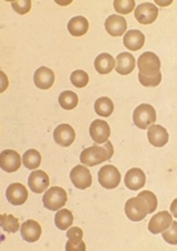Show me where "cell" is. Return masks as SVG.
<instances>
[{"label": "cell", "mask_w": 177, "mask_h": 251, "mask_svg": "<svg viewBox=\"0 0 177 251\" xmlns=\"http://www.w3.org/2000/svg\"><path fill=\"white\" fill-rule=\"evenodd\" d=\"M138 77L143 86L156 87L161 83V62L156 54L151 51L142 53L137 60Z\"/></svg>", "instance_id": "cell-1"}, {"label": "cell", "mask_w": 177, "mask_h": 251, "mask_svg": "<svg viewBox=\"0 0 177 251\" xmlns=\"http://www.w3.org/2000/svg\"><path fill=\"white\" fill-rule=\"evenodd\" d=\"M114 153V148L111 142H106L103 147H98L94 145L92 147L84 149L81 153L80 161L84 165L92 167L99 165L102 162L110 160Z\"/></svg>", "instance_id": "cell-2"}, {"label": "cell", "mask_w": 177, "mask_h": 251, "mask_svg": "<svg viewBox=\"0 0 177 251\" xmlns=\"http://www.w3.org/2000/svg\"><path fill=\"white\" fill-rule=\"evenodd\" d=\"M125 215L133 222H140L150 213V206L146 200L141 196L130 199L125 204Z\"/></svg>", "instance_id": "cell-3"}, {"label": "cell", "mask_w": 177, "mask_h": 251, "mask_svg": "<svg viewBox=\"0 0 177 251\" xmlns=\"http://www.w3.org/2000/svg\"><path fill=\"white\" fill-rule=\"evenodd\" d=\"M133 123L141 129H147L156 121V110L153 106L147 103L139 105L136 108L133 115Z\"/></svg>", "instance_id": "cell-4"}, {"label": "cell", "mask_w": 177, "mask_h": 251, "mask_svg": "<svg viewBox=\"0 0 177 251\" xmlns=\"http://www.w3.org/2000/svg\"><path fill=\"white\" fill-rule=\"evenodd\" d=\"M43 204L47 209L57 211L62 208L67 202V193L62 188H50L43 196Z\"/></svg>", "instance_id": "cell-5"}, {"label": "cell", "mask_w": 177, "mask_h": 251, "mask_svg": "<svg viewBox=\"0 0 177 251\" xmlns=\"http://www.w3.org/2000/svg\"><path fill=\"white\" fill-rule=\"evenodd\" d=\"M99 182L107 189L117 188L121 182L119 171L113 165H105L99 170Z\"/></svg>", "instance_id": "cell-6"}, {"label": "cell", "mask_w": 177, "mask_h": 251, "mask_svg": "<svg viewBox=\"0 0 177 251\" xmlns=\"http://www.w3.org/2000/svg\"><path fill=\"white\" fill-rule=\"evenodd\" d=\"M70 178L73 186L82 190L89 188L92 184V176L89 170L83 165L73 168L70 173Z\"/></svg>", "instance_id": "cell-7"}, {"label": "cell", "mask_w": 177, "mask_h": 251, "mask_svg": "<svg viewBox=\"0 0 177 251\" xmlns=\"http://www.w3.org/2000/svg\"><path fill=\"white\" fill-rule=\"evenodd\" d=\"M134 16L141 25H151L156 21L158 16V9L154 4L143 3L136 7Z\"/></svg>", "instance_id": "cell-8"}, {"label": "cell", "mask_w": 177, "mask_h": 251, "mask_svg": "<svg viewBox=\"0 0 177 251\" xmlns=\"http://www.w3.org/2000/svg\"><path fill=\"white\" fill-rule=\"evenodd\" d=\"M21 156L18 152L7 149L0 154V166L6 173H15L21 167Z\"/></svg>", "instance_id": "cell-9"}, {"label": "cell", "mask_w": 177, "mask_h": 251, "mask_svg": "<svg viewBox=\"0 0 177 251\" xmlns=\"http://www.w3.org/2000/svg\"><path fill=\"white\" fill-rule=\"evenodd\" d=\"M110 126L107 121L102 120L94 121L89 126V135L92 140L97 144H104L109 141L110 138Z\"/></svg>", "instance_id": "cell-10"}, {"label": "cell", "mask_w": 177, "mask_h": 251, "mask_svg": "<svg viewBox=\"0 0 177 251\" xmlns=\"http://www.w3.org/2000/svg\"><path fill=\"white\" fill-rule=\"evenodd\" d=\"M172 223L171 215L167 211H162L151 218L148 228L151 233L158 234L167 230Z\"/></svg>", "instance_id": "cell-11"}, {"label": "cell", "mask_w": 177, "mask_h": 251, "mask_svg": "<svg viewBox=\"0 0 177 251\" xmlns=\"http://www.w3.org/2000/svg\"><path fill=\"white\" fill-rule=\"evenodd\" d=\"M54 140L63 147H70L75 140V132L69 124H61L54 131Z\"/></svg>", "instance_id": "cell-12"}, {"label": "cell", "mask_w": 177, "mask_h": 251, "mask_svg": "<svg viewBox=\"0 0 177 251\" xmlns=\"http://www.w3.org/2000/svg\"><path fill=\"white\" fill-rule=\"evenodd\" d=\"M5 195L8 202L14 205L24 204L29 197L27 188L21 183L11 184L6 189Z\"/></svg>", "instance_id": "cell-13"}, {"label": "cell", "mask_w": 177, "mask_h": 251, "mask_svg": "<svg viewBox=\"0 0 177 251\" xmlns=\"http://www.w3.org/2000/svg\"><path fill=\"white\" fill-rule=\"evenodd\" d=\"M28 184L32 192L42 194L48 188L50 181L47 173L41 170H38L30 174Z\"/></svg>", "instance_id": "cell-14"}, {"label": "cell", "mask_w": 177, "mask_h": 251, "mask_svg": "<svg viewBox=\"0 0 177 251\" xmlns=\"http://www.w3.org/2000/svg\"><path fill=\"white\" fill-rule=\"evenodd\" d=\"M125 183L130 190H139L146 183V175L141 169L133 168L125 174Z\"/></svg>", "instance_id": "cell-15"}, {"label": "cell", "mask_w": 177, "mask_h": 251, "mask_svg": "<svg viewBox=\"0 0 177 251\" xmlns=\"http://www.w3.org/2000/svg\"><path fill=\"white\" fill-rule=\"evenodd\" d=\"M107 32L113 37L122 36L127 29V23L123 16L112 15L105 22Z\"/></svg>", "instance_id": "cell-16"}, {"label": "cell", "mask_w": 177, "mask_h": 251, "mask_svg": "<svg viewBox=\"0 0 177 251\" xmlns=\"http://www.w3.org/2000/svg\"><path fill=\"white\" fill-rule=\"evenodd\" d=\"M68 240L66 245V251H85L86 245L83 241L84 231L79 227H72L66 232Z\"/></svg>", "instance_id": "cell-17"}, {"label": "cell", "mask_w": 177, "mask_h": 251, "mask_svg": "<svg viewBox=\"0 0 177 251\" xmlns=\"http://www.w3.org/2000/svg\"><path fill=\"white\" fill-rule=\"evenodd\" d=\"M34 83L38 88L42 90L49 89L55 82V74L50 68L42 67L38 68L34 74Z\"/></svg>", "instance_id": "cell-18"}, {"label": "cell", "mask_w": 177, "mask_h": 251, "mask_svg": "<svg viewBox=\"0 0 177 251\" xmlns=\"http://www.w3.org/2000/svg\"><path fill=\"white\" fill-rule=\"evenodd\" d=\"M42 230L40 224L34 220H28L21 226V235L27 242H36L42 236Z\"/></svg>", "instance_id": "cell-19"}, {"label": "cell", "mask_w": 177, "mask_h": 251, "mask_svg": "<svg viewBox=\"0 0 177 251\" xmlns=\"http://www.w3.org/2000/svg\"><path fill=\"white\" fill-rule=\"evenodd\" d=\"M148 139L153 147H163L167 145L169 135L164 126L160 125L151 126L148 131Z\"/></svg>", "instance_id": "cell-20"}, {"label": "cell", "mask_w": 177, "mask_h": 251, "mask_svg": "<svg viewBox=\"0 0 177 251\" xmlns=\"http://www.w3.org/2000/svg\"><path fill=\"white\" fill-rule=\"evenodd\" d=\"M115 71L121 75L132 73L135 68V58L128 52H122L116 57Z\"/></svg>", "instance_id": "cell-21"}, {"label": "cell", "mask_w": 177, "mask_h": 251, "mask_svg": "<svg viewBox=\"0 0 177 251\" xmlns=\"http://www.w3.org/2000/svg\"><path fill=\"white\" fill-rule=\"evenodd\" d=\"M145 43V36L139 30H130L125 33L124 44L131 51H137L143 47Z\"/></svg>", "instance_id": "cell-22"}, {"label": "cell", "mask_w": 177, "mask_h": 251, "mask_svg": "<svg viewBox=\"0 0 177 251\" xmlns=\"http://www.w3.org/2000/svg\"><path fill=\"white\" fill-rule=\"evenodd\" d=\"M115 60L109 53L99 54L94 61V67L100 75H108L115 68Z\"/></svg>", "instance_id": "cell-23"}, {"label": "cell", "mask_w": 177, "mask_h": 251, "mask_svg": "<svg viewBox=\"0 0 177 251\" xmlns=\"http://www.w3.org/2000/svg\"><path fill=\"white\" fill-rule=\"evenodd\" d=\"M67 29L73 36H84L88 30V20L84 16L73 17L68 23Z\"/></svg>", "instance_id": "cell-24"}, {"label": "cell", "mask_w": 177, "mask_h": 251, "mask_svg": "<svg viewBox=\"0 0 177 251\" xmlns=\"http://www.w3.org/2000/svg\"><path fill=\"white\" fill-rule=\"evenodd\" d=\"M94 110L100 117H110L114 111V103L109 97H100L95 101Z\"/></svg>", "instance_id": "cell-25"}, {"label": "cell", "mask_w": 177, "mask_h": 251, "mask_svg": "<svg viewBox=\"0 0 177 251\" xmlns=\"http://www.w3.org/2000/svg\"><path fill=\"white\" fill-rule=\"evenodd\" d=\"M73 214L68 209L60 210L55 215V224L59 230H67L69 227L73 225Z\"/></svg>", "instance_id": "cell-26"}, {"label": "cell", "mask_w": 177, "mask_h": 251, "mask_svg": "<svg viewBox=\"0 0 177 251\" xmlns=\"http://www.w3.org/2000/svg\"><path fill=\"white\" fill-rule=\"evenodd\" d=\"M78 96L72 91H65L61 93L58 98V102L64 110H71L78 105Z\"/></svg>", "instance_id": "cell-27"}, {"label": "cell", "mask_w": 177, "mask_h": 251, "mask_svg": "<svg viewBox=\"0 0 177 251\" xmlns=\"http://www.w3.org/2000/svg\"><path fill=\"white\" fill-rule=\"evenodd\" d=\"M22 162L28 170H35L41 165L42 155L35 149H30L24 152L22 156Z\"/></svg>", "instance_id": "cell-28"}, {"label": "cell", "mask_w": 177, "mask_h": 251, "mask_svg": "<svg viewBox=\"0 0 177 251\" xmlns=\"http://www.w3.org/2000/svg\"><path fill=\"white\" fill-rule=\"evenodd\" d=\"M0 225L2 229L8 233H16L20 229L19 220L13 215H1Z\"/></svg>", "instance_id": "cell-29"}, {"label": "cell", "mask_w": 177, "mask_h": 251, "mask_svg": "<svg viewBox=\"0 0 177 251\" xmlns=\"http://www.w3.org/2000/svg\"><path fill=\"white\" fill-rule=\"evenodd\" d=\"M71 83L77 88H84L88 83V75L84 70H75L71 75Z\"/></svg>", "instance_id": "cell-30"}, {"label": "cell", "mask_w": 177, "mask_h": 251, "mask_svg": "<svg viewBox=\"0 0 177 251\" xmlns=\"http://www.w3.org/2000/svg\"><path fill=\"white\" fill-rule=\"evenodd\" d=\"M115 10L121 15H128L135 7L134 0H115L114 1Z\"/></svg>", "instance_id": "cell-31"}, {"label": "cell", "mask_w": 177, "mask_h": 251, "mask_svg": "<svg viewBox=\"0 0 177 251\" xmlns=\"http://www.w3.org/2000/svg\"><path fill=\"white\" fill-rule=\"evenodd\" d=\"M162 237L168 244L177 245V222H173L169 229L163 231Z\"/></svg>", "instance_id": "cell-32"}, {"label": "cell", "mask_w": 177, "mask_h": 251, "mask_svg": "<svg viewBox=\"0 0 177 251\" xmlns=\"http://www.w3.org/2000/svg\"><path fill=\"white\" fill-rule=\"evenodd\" d=\"M12 7L19 15H25L31 8V0H17L12 2Z\"/></svg>", "instance_id": "cell-33"}, {"label": "cell", "mask_w": 177, "mask_h": 251, "mask_svg": "<svg viewBox=\"0 0 177 251\" xmlns=\"http://www.w3.org/2000/svg\"><path fill=\"white\" fill-rule=\"evenodd\" d=\"M139 196H141L146 200L147 203L150 206L151 214L156 211V207H157V199H156L155 194L151 191H149V190H145V191H142L141 193H139Z\"/></svg>", "instance_id": "cell-34"}, {"label": "cell", "mask_w": 177, "mask_h": 251, "mask_svg": "<svg viewBox=\"0 0 177 251\" xmlns=\"http://www.w3.org/2000/svg\"><path fill=\"white\" fill-rule=\"evenodd\" d=\"M170 210L172 215L177 218V199H175L172 202V204L170 205Z\"/></svg>", "instance_id": "cell-35"}]
</instances>
